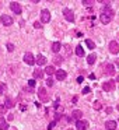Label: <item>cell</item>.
Masks as SVG:
<instances>
[{"instance_id": "1", "label": "cell", "mask_w": 119, "mask_h": 130, "mask_svg": "<svg viewBox=\"0 0 119 130\" xmlns=\"http://www.w3.org/2000/svg\"><path fill=\"white\" fill-rule=\"evenodd\" d=\"M101 23L102 24H109L111 20L113 18V11L111 9H104L102 10V14H101Z\"/></svg>"}, {"instance_id": "2", "label": "cell", "mask_w": 119, "mask_h": 130, "mask_svg": "<svg viewBox=\"0 0 119 130\" xmlns=\"http://www.w3.org/2000/svg\"><path fill=\"white\" fill-rule=\"evenodd\" d=\"M116 88V83L112 81V80H109V81H105L104 84H102V90L105 91V92H111V91H113Z\"/></svg>"}, {"instance_id": "3", "label": "cell", "mask_w": 119, "mask_h": 130, "mask_svg": "<svg viewBox=\"0 0 119 130\" xmlns=\"http://www.w3.org/2000/svg\"><path fill=\"white\" fill-rule=\"evenodd\" d=\"M38 96H39V99H41V101H43V102L49 99V95H48V92H46V90L43 87L38 88Z\"/></svg>"}, {"instance_id": "4", "label": "cell", "mask_w": 119, "mask_h": 130, "mask_svg": "<svg viewBox=\"0 0 119 130\" xmlns=\"http://www.w3.org/2000/svg\"><path fill=\"white\" fill-rule=\"evenodd\" d=\"M63 15H65V18L69 21V23H73V21H74V13L71 11L70 9H65V10H63Z\"/></svg>"}, {"instance_id": "5", "label": "cell", "mask_w": 119, "mask_h": 130, "mask_svg": "<svg viewBox=\"0 0 119 130\" xmlns=\"http://www.w3.org/2000/svg\"><path fill=\"white\" fill-rule=\"evenodd\" d=\"M108 48H109V52H111V53H113V55L119 53V43L116 42V41H111Z\"/></svg>"}, {"instance_id": "6", "label": "cell", "mask_w": 119, "mask_h": 130, "mask_svg": "<svg viewBox=\"0 0 119 130\" xmlns=\"http://www.w3.org/2000/svg\"><path fill=\"white\" fill-rule=\"evenodd\" d=\"M41 21H42V23H49V21H51V13H49V10L43 9L42 11H41Z\"/></svg>"}, {"instance_id": "7", "label": "cell", "mask_w": 119, "mask_h": 130, "mask_svg": "<svg viewBox=\"0 0 119 130\" xmlns=\"http://www.w3.org/2000/svg\"><path fill=\"white\" fill-rule=\"evenodd\" d=\"M24 62H25L27 64L32 66V64L35 63V57H34V55H32V53H29V52H27V53L24 55Z\"/></svg>"}, {"instance_id": "8", "label": "cell", "mask_w": 119, "mask_h": 130, "mask_svg": "<svg viewBox=\"0 0 119 130\" xmlns=\"http://www.w3.org/2000/svg\"><path fill=\"white\" fill-rule=\"evenodd\" d=\"M0 21H2V24H3V25H6V27H10V25L13 24V18L10 17V15H7V14H3V15H2Z\"/></svg>"}, {"instance_id": "9", "label": "cell", "mask_w": 119, "mask_h": 130, "mask_svg": "<svg viewBox=\"0 0 119 130\" xmlns=\"http://www.w3.org/2000/svg\"><path fill=\"white\" fill-rule=\"evenodd\" d=\"M10 9H11L16 14H21V6L17 2H11V3H10Z\"/></svg>"}, {"instance_id": "10", "label": "cell", "mask_w": 119, "mask_h": 130, "mask_svg": "<svg viewBox=\"0 0 119 130\" xmlns=\"http://www.w3.org/2000/svg\"><path fill=\"white\" fill-rule=\"evenodd\" d=\"M76 127H77V130H87L88 122H87V120H77Z\"/></svg>"}, {"instance_id": "11", "label": "cell", "mask_w": 119, "mask_h": 130, "mask_svg": "<svg viewBox=\"0 0 119 130\" xmlns=\"http://www.w3.org/2000/svg\"><path fill=\"white\" fill-rule=\"evenodd\" d=\"M104 67H105V74H108V76H113L115 74V69H113V66L111 63H107Z\"/></svg>"}, {"instance_id": "12", "label": "cell", "mask_w": 119, "mask_h": 130, "mask_svg": "<svg viewBox=\"0 0 119 130\" xmlns=\"http://www.w3.org/2000/svg\"><path fill=\"white\" fill-rule=\"evenodd\" d=\"M56 78L59 80V81H62V80H65L66 78V76H67V74H66V71L65 70H62V69H60V70H56Z\"/></svg>"}, {"instance_id": "13", "label": "cell", "mask_w": 119, "mask_h": 130, "mask_svg": "<svg viewBox=\"0 0 119 130\" xmlns=\"http://www.w3.org/2000/svg\"><path fill=\"white\" fill-rule=\"evenodd\" d=\"M105 129H107V130H115L116 129V122L115 120L105 122Z\"/></svg>"}, {"instance_id": "14", "label": "cell", "mask_w": 119, "mask_h": 130, "mask_svg": "<svg viewBox=\"0 0 119 130\" xmlns=\"http://www.w3.org/2000/svg\"><path fill=\"white\" fill-rule=\"evenodd\" d=\"M35 63H38V66L46 64V57L43 56V55H38V57L35 59Z\"/></svg>"}, {"instance_id": "15", "label": "cell", "mask_w": 119, "mask_h": 130, "mask_svg": "<svg viewBox=\"0 0 119 130\" xmlns=\"http://www.w3.org/2000/svg\"><path fill=\"white\" fill-rule=\"evenodd\" d=\"M81 116H83V112L79 109L73 110V113H71V119H77V120H81Z\"/></svg>"}, {"instance_id": "16", "label": "cell", "mask_w": 119, "mask_h": 130, "mask_svg": "<svg viewBox=\"0 0 119 130\" xmlns=\"http://www.w3.org/2000/svg\"><path fill=\"white\" fill-rule=\"evenodd\" d=\"M14 105H16L14 101H13L10 96H6V99H4V106H6V108H13Z\"/></svg>"}, {"instance_id": "17", "label": "cell", "mask_w": 119, "mask_h": 130, "mask_svg": "<svg viewBox=\"0 0 119 130\" xmlns=\"http://www.w3.org/2000/svg\"><path fill=\"white\" fill-rule=\"evenodd\" d=\"M0 130H9V124L4 120V118H0Z\"/></svg>"}, {"instance_id": "18", "label": "cell", "mask_w": 119, "mask_h": 130, "mask_svg": "<svg viewBox=\"0 0 119 130\" xmlns=\"http://www.w3.org/2000/svg\"><path fill=\"white\" fill-rule=\"evenodd\" d=\"M60 49H62V45H60V42H53V43H52V51H53L55 53H57Z\"/></svg>"}, {"instance_id": "19", "label": "cell", "mask_w": 119, "mask_h": 130, "mask_svg": "<svg viewBox=\"0 0 119 130\" xmlns=\"http://www.w3.org/2000/svg\"><path fill=\"white\" fill-rule=\"evenodd\" d=\"M95 60H97V56H95V53H91V55H88V57H87V63H88V64H94V63H95Z\"/></svg>"}, {"instance_id": "20", "label": "cell", "mask_w": 119, "mask_h": 130, "mask_svg": "<svg viewBox=\"0 0 119 130\" xmlns=\"http://www.w3.org/2000/svg\"><path fill=\"white\" fill-rule=\"evenodd\" d=\"M76 55H77V56H80V57L84 56V49H83L81 45H79V46L76 48Z\"/></svg>"}, {"instance_id": "21", "label": "cell", "mask_w": 119, "mask_h": 130, "mask_svg": "<svg viewBox=\"0 0 119 130\" xmlns=\"http://www.w3.org/2000/svg\"><path fill=\"white\" fill-rule=\"evenodd\" d=\"M45 73L48 74V76H52V74H55V73H56V70H55V67H53V66H48V67L45 69Z\"/></svg>"}, {"instance_id": "22", "label": "cell", "mask_w": 119, "mask_h": 130, "mask_svg": "<svg viewBox=\"0 0 119 130\" xmlns=\"http://www.w3.org/2000/svg\"><path fill=\"white\" fill-rule=\"evenodd\" d=\"M42 76H43V71L42 70H35L34 71V77H35V78H42Z\"/></svg>"}, {"instance_id": "23", "label": "cell", "mask_w": 119, "mask_h": 130, "mask_svg": "<svg viewBox=\"0 0 119 130\" xmlns=\"http://www.w3.org/2000/svg\"><path fill=\"white\" fill-rule=\"evenodd\" d=\"M7 91V85L4 84V83H0V95H2V94H4Z\"/></svg>"}, {"instance_id": "24", "label": "cell", "mask_w": 119, "mask_h": 130, "mask_svg": "<svg viewBox=\"0 0 119 130\" xmlns=\"http://www.w3.org/2000/svg\"><path fill=\"white\" fill-rule=\"evenodd\" d=\"M85 45H87L90 49H94V48H95V43H94L91 39H85Z\"/></svg>"}, {"instance_id": "25", "label": "cell", "mask_w": 119, "mask_h": 130, "mask_svg": "<svg viewBox=\"0 0 119 130\" xmlns=\"http://www.w3.org/2000/svg\"><path fill=\"white\" fill-rule=\"evenodd\" d=\"M94 109H95V110H101L102 109V104L99 101H95V102H94Z\"/></svg>"}, {"instance_id": "26", "label": "cell", "mask_w": 119, "mask_h": 130, "mask_svg": "<svg viewBox=\"0 0 119 130\" xmlns=\"http://www.w3.org/2000/svg\"><path fill=\"white\" fill-rule=\"evenodd\" d=\"M53 62H55V64L60 66V64H62V62H63V59H62V57H59V56H56V57H53Z\"/></svg>"}, {"instance_id": "27", "label": "cell", "mask_w": 119, "mask_h": 130, "mask_svg": "<svg viewBox=\"0 0 119 130\" xmlns=\"http://www.w3.org/2000/svg\"><path fill=\"white\" fill-rule=\"evenodd\" d=\"M7 113V108L4 105H0V115H6Z\"/></svg>"}, {"instance_id": "28", "label": "cell", "mask_w": 119, "mask_h": 130, "mask_svg": "<svg viewBox=\"0 0 119 130\" xmlns=\"http://www.w3.org/2000/svg\"><path fill=\"white\" fill-rule=\"evenodd\" d=\"M83 4H84V6H93L94 0H83Z\"/></svg>"}, {"instance_id": "29", "label": "cell", "mask_w": 119, "mask_h": 130, "mask_svg": "<svg viewBox=\"0 0 119 130\" xmlns=\"http://www.w3.org/2000/svg\"><path fill=\"white\" fill-rule=\"evenodd\" d=\"M7 51L13 52V51H14V45H13V43H7Z\"/></svg>"}, {"instance_id": "30", "label": "cell", "mask_w": 119, "mask_h": 130, "mask_svg": "<svg viewBox=\"0 0 119 130\" xmlns=\"http://www.w3.org/2000/svg\"><path fill=\"white\" fill-rule=\"evenodd\" d=\"M55 124H56V120L51 122V123H49V126H48V130H52V129L55 127Z\"/></svg>"}, {"instance_id": "31", "label": "cell", "mask_w": 119, "mask_h": 130, "mask_svg": "<svg viewBox=\"0 0 119 130\" xmlns=\"http://www.w3.org/2000/svg\"><path fill=\"white\" fill-rule=\"evenodd\" d=\"M55 108H56V112L59 113V115H60V113L63 112V106H59V105H56V106H55Z\"/></svg>"}, {"instance_id": "32", "label": "cell", "mask_w": 119, "mask_h": 130, "mask_svg": "<svg viewBox=\"0 0 119 130\" xmlns=\"http://www.w3.org/2000/svg\"><path fill=\"white\" fill-rule=\"evenodd\" d=\"M46 85H48V87H52V85H53V80L48 78V80H46Z\"/></svg>"}, {"instance_id": "33", "label": "cell", "mask_w": 119, "mask_h": 130, "mask_svg": "<svg viewBox=\"0 0 119 130\" xmlns=\"http://www.w3.org/2000/svg\"><path fill=\"white\" fill-rule=\"evenodd\" d=\"M28 85H29V87H35V80H29V81H28Z\"/></svg>"}, {"instance_id": "34", "label": "cell", "mask_w": 119, "mask_h": 130, "mask_svg": "<svg viewBox=\"0 0 119 130\" xmlns=\"http://www.w3.org/2000/svg\"><path fill=\"white\" fill-rule=\"evenodd\" d=\"M34 27H35V28H42L41 23H38V21H35V23H34Z\"/></svg>"}, {"instance_id": "35", "label": "cell", "mask_w": 119, "mask_h": 130, "mask_svg": "<svg viewBox=\"0 0 119 130\" xmlns=\"http://www.w3.org/2000/svg\"><path fill=\"white\" fill-rule=\"evenodd\" d=\"M90 92V87H84V90H83V94H88Z\"/></svg>"}, {"instance_id": "36", "label": "cell", "mask_w": 119, "mask_h": 130, "mask_svg": "<svg viewBox=\"0 0 119 130\" xmlns=\"http://www.w3.org/2000/svg\"><path fill=\"white\" fill-rule=\"evenodd\" d=\"M69 48H70V46H69V45H66V46H65V51H66V55H69V53H70V49H69Z\"/></svg>"}, {"instance_id": "37", "label": "cell", "mask_w": 119, "mask_h": 130, "mask_svg": "<svg viewBox=\"0 0 119 130\" xmlns=\"http://www.w3.org/2000/svg\"><path fill=\"white\" fill-rule=\"evenodd\" d=\"M83 81H84V78H83V77H79V78H77V83H79V84H81Z\"/></svg>"}, {"instance_id": "38", "label": "cell", "mask_w": 119, "mask_h": 130, "mask_svg": "<svg viewBox=\"0 0 119 130\" xmlns=\"http://www.w3.org/2000/svg\"><path fill=\"white\" fill-rule=\"evenodd\" d=\"M7 119H9V120H13V119H14V115H13V113H10V115L7 116Z\"/></svg>"}, {"instance_id": "39", "label": "cell", "mask_w": 119, "mask_h": 130, "mask_svg": "<svg viewBox=\"0 0 119 130\" xmlns=\"http://www.w3.org/2000/svg\"><path fill=\"white\" fill-rule=\"evenodd\" d=\"M112 112V108H107V113H111Z\"/></svg>"}, {"instance_id": "40", "label": "cell", "mask_w": 119, "mask_h": 130, "mask_svg": "<svg viewBox=\"0 0 119 130\" xmlns=\"http://www.w3.org/2000/svg\"><path fill=\"white\" fill-rule=\"evenodd\" d=\"M116 81H119V74H118V76H116Z\"/></svg>"}, {"instance_id": "41", "label": "cell", "mask_w": 119, "mask_h": 130, "mask_svg": "<svg viewBox=\"0 0 119 130\" xmlns=\"http://www.w3.org/2000/svg\"><path fill=\"white\" fill-rule=\"evenodd\" d=\"M116 64H118V66H119V60H116Z\"/></svg>"}, {"instance_id": "42", "label": "cell", "mask_w": 119, "mask_h": 130, "mask_svg": "<svg viewBox=\"0 0 119 130\" xmlns=\"http://www.w3.org/2000/svg\"><path fill=\"white\" fill-rule=\"evenodd\" d=\"M118 110H119V105H118Z\"/></svg>"}, {"instance_id": "43", "label": "cell", "mask_w": 119, "mask_h": 130, "mask_svg": "<svg viewBox=\"0 0 119 130\" xmlns=\"http://www.w3.org/2000/svg\"><path fill=\"white\" fill-rule=\"evenodd\" d=\"M67 130H71V129H67Z\"/></svg>"}]
</instances>
